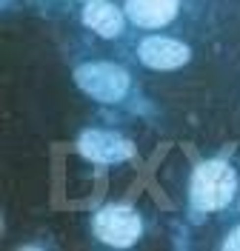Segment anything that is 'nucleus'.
I'll return each instance as SVG.
<instances>
[{
  "label": "nucleus",
  "mask_w": 240,
  "mask_h": 251,
  "mask_svg": "<svg viewBox=\"0 0 240 251\" xmlns=\"http://www.w3.org/2000/svg\"><path fill=\"white\" fill-rule=\"evenodd\" d=\"M238 191V174L235 169L214 157V160H203L197 169L192 172L189 180V203L197 214H209L214 208H226L232 203Z\"/></svg>",
  "instance_id": "obj_1"
},
{
  "label": "nucleus",
  "mask_w": 240,
  "mask_h": 251,
  "mask_svg": "<svg viewBox=\"0 0 240 251\" xmlns=\"http://www.w3.org/2000/svg\"><path fill=\"white\" fill-rule=\"evenodd\" d=\"M75 83L83 94L95 97L100 103H120L126 97L132 77L123 66L109 60H89L75 69Z\"/></svg>",
  "instance_id": "obj_2"
},
{
  "label": "nucleus",
  "mask_w": 240,
  "mask_h": 251,
  "mask_svg": "<svg viewBox=\"0 0 240 251\" xmlns=\"http://www.w3.org/2000/svg\"><path fill=\"white\" fill-rule=\"evenodd\" d=\"M95 234L100 243L112 249H129L143 234V220L140 214L126 203H109L95 214Z\"/></svg>",
  "instance_id": "obj_3"
},
{
  "label": "nucleus",
  "mask_w": 240,
  "mask_h": 251,
  "mask_svg": "<svg viewBox=\"0 0 240 251\" xmlns=\"http://www.w3.org/2000/svg\"><path fill=\"white\" fill-rule=\"evenodd\" d=\"M78 151L92 163L100 166H112V163H123L134 154L132 140H126L117 131H103V128H86L78 137Z\"/></svg>",
  "instance_id": "obj_4"
},
{
  "label": "nucleus",
  "mask_w": 240,
  "mask_h": 251,
  "mask_svg": "<svg viewBox=\"0 0 240 251\" xmlns=\"http://www.w3.org/2000/svg\"><path fill=\"white\" fill-rule=\"evenodd\" d=\"M137 57L146 69H155V72H175L180 66H186L189 57H192V49L180 40H172V37H146L137 46Z\"/></svg>",
  "instance_id": "obj_5"
},
{
  "label": "nucleus",
  "mask_w": 240,
  "mask_h": 251,
  "mask_svg": "<svg viewBox=\"0 0 240 251\" xmlns=\"http://www.w3.org/2000/svg\"><path fill=\"white\" fill-rule=\"evenodd\" d=\"M180 0H126L123 12L140 29H163L177 17Z\"/></svg>",
  "instance_id": "obj_6"
},
{
  "label": "nucleus",
  "mask_w": 240,
  "mask_h": 251,
  "mask_svg": "<svg viewBox=\"0 0 240 251\" xmlns=\"http://www.w3.org/2000/svg\"><path fill=\"white\" fill-rule=\"evenodd\" d=\"M123 9H117L109 0H89L83 6V23L103 40H114L123 31Z\"/></svg>",
  "instance_id": "obj_7"
},
{
  "label": "nucleus",
  "mask_w": 240,
  "mask_h": 251,
  "mask_svg": "<svg viewBox=\"0 0 240 251\" xmlns=\"http://www.w3.org/2000/svg\"><path fill=\"white\" fill-rule=\"evenodd\" d=\"M220 249L223 251H240V226H235V228L226 234V240L220 243Z\"/></svg>",
  "instance_id": "obj_8"
},
{
  "label": "nucleus",
  "mask_w": 240,
  "mask_h": 251,
  "mask_svg": "<svg viewBox=\"0 0 240 251\" xmlns=\"http://www.w3.org/2000/svg\"><path fill=\"white\" fill-rule=\"evenodd\" d=\"M83 3H89V0H83Z\"/></svg>",
  "instance_id": "obj_9"
}]
</instances>
